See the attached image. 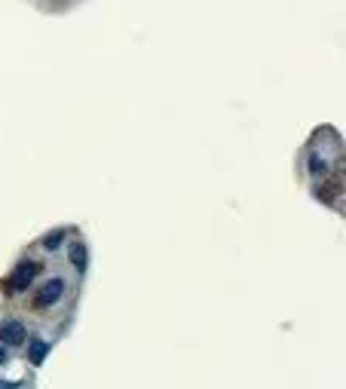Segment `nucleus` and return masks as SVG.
Wrapping results in <instances>:
<instances>
[{
    "instance_id": "obj_1",
    "label": "nucleus",
    "mask_w": 346,
    "mask_h": 389,
    "mask_svg": "<svg viewBox=\"0 0 346 389\" xmlns=\"http://www.w3.org/2000/svg\"><path fill=\"white\" fill-rule=\"evenodd\" d=\"M340 157V141H337V135L331 129H322L313 138V145H310V175H325L334 169V159Z\"/></svg>"
},
{
    "instance_id": "obj_6",
    "label": "nucleus",
    "mask_w": 346,
    "mask_h": 389,
    "mask_svg": "<svg viewBox=\"0 0 346 389\" xmlns=\"http://www.w3.org/2000/svg\"><path fill=\"white\" fill-rule=\"evenodd\" d=\"M46 352H49V343L46 341H34L31 350H28V362H31V365H40V362L46 359Z\"/></svg>"
},
{
    "instance_id": "obj_7",
    "label": "nucleus",
    "mask_w": 346,
    "mask_h": 389,
    "mask_svg": "<svg viewBox=\"0 0 346 389\" xmlns=\"http://www.w3.org/2000/svg\"><path fill=\"white\" fill-rule=\"evenodd\" d=\"M62 239H65V230L49 233V236H44V249H46V251H55L58 245H62Z\"/></svg>"
},
{
    "instance_id": "obj_4",
    "label": "nucleus",
    "mask_w": 346,
    "mask_h": 389,
    "mask_svg": "<svg viewBox=\"0 0 346 389\" xmlns=\"http://www.w3.org/2000/svg\"><path fill=\"white\" fill-rule=\"evenodd\" d=\"M62 294H65V282H62V279H49L44 289H40L37 303H40V307H53V303L62 298Z\"/></svg>"
},
{
    "instance_id": "obj_8",
    "label": "nucleus",
    "mask_w": 346,
    "mask_h": 389,
    "mask_svg": "<svg viewBox=\"0 0 346 389\" xmlns=\"http://www.w3.org/2000/svg\"><path fill=\"white\" fill-rule=\"evenodd\" d=\"M6 359H10V352H6V346L0 343V365H6Z\"/></svg>"
},
{
    "instance_id": "obj_3",
    "label": "nucleus",
    "mask_w": 346,
    "mask_h": 389,
    "mask_svg": "<svg viewBox=\"0 0 346 389\" xmlns=\"http://www.w3.org/2000/svg\"><path fill=\"white\" fill-rule=\"evenodd\" d=\"M37 264L34 261H22L19 267L13 270V276H10V285H13V291L19 294V291H25V289H31V282L37 279Z\"/></svg>"
},
{
    "instance_id": "obj_9",
    "label": "nucleus",
    "mask_w": 346,
    "mask_h": 389,
    "mask_svg": "<svg viewBox=\"0 0 346 389\" xmlns=\"http://www.w3.org/2000/svg\"><path fill=\"white\" fill-rule=\"evenodd\" d=\"M0 389H15V383H10V380H0Z\"/></svg>"
},
{
    "instance_id": "obj_5",
    "label": "nucleus",
    "mask_w": 346,
    "mask_h": 389,
    "mask_svg": "<svg viewBox=\"0 0 346 389\" xmlns=\"http://www.w3.org/2000/svg\"><path fill=\"white\" fill-rule=\"evenodd\" d=\"M67 258H71V264L77 267V270H86V245L74 242L71 249H67Z\"/></svg>"
},
{
    "instance_id": "obj_2",
    "label": "nucleus",
    "mask_w": 346,
    "mask_h": 389,
    "mask_svg": "<svg viewBox=\"0 0 346 389\" xmlns=\"http://www.w3.org/2000/svg\"><path fill=\"white\" fill-rule=\"evenodd\" d=\"M25 341H28V328L19 319H4L0 322V343L4 346H22Z\"/></svg>"
}]
</instances>
